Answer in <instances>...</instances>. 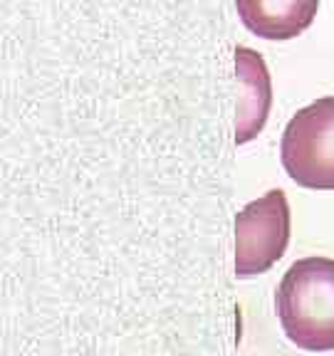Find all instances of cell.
Returning <instances> with one entry per match:
<instances>
[{"mask_svg":"<svg viewBox=\"0 0 334 356\" xmlns=\"http://www.w3.org/2000/svg\"><path fill=\"white\" fill-rule=\"evenodd\" d=\"M287 339L302 351H334V260L312 255L292 262L275 292Z\"/></svg>","mask_w":334,"mask_h":356,"instance_id":"1","label":"cell"},{"mask_svg":"<svg viewBox=\"0 0 334 356\" xmlns=\"http://www.w3.org/2000/svg\"><path fill=\"white\" fill-rule=\"evenodd\" d=\"M280 159L297 186L334 191V97H319L289 119Z\"/></svg>","mask_w":334,"mask_h":356,"instance_id":"2","label":"cell"},{"mask_svg":"<svg viewBox=\"0 0 334 356\" xmlns=\"http://www.w3.org/2000/svg\"><path fill=\"white\" fill-rule=\"evenodd\" d=\"M289 245V206L283 188L250 200L235 216V275L267 273Z\"/></svg>","mask_w":334,"mask_h":356,"instance_id":"3","label":"cell"},{"mask_svg":"<svg viewBox=\"0 0 334 356\" xmlns=\"http://www.w3.org/2000/svg\"><path fill=\"white\" fill-rule=\"evenodd\" d=\"M235 79H238V109H235V144L243 146L262 131L273 106V82L260 52L238 44L235 47Z\"/></svg>","mask_w":334,"mask_h":356,"instance_id":"4","label":"cell"},{"mask_svg":"<svg viewBox=\"0 0 334 356\" xmlns=\"http://www.w3.org/2000/svg\"><path fill=\"white\" fill-rule=\"evenodd\" d=\"M319 0H235L245 30L262 40H295L312 25Z\"/></svg>","mask_w":334,"mask_h":356,"instance_id":"5","label":"cell"}]
</instances>
